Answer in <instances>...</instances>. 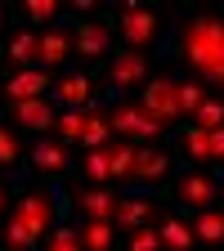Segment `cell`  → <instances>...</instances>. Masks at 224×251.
I'll return each instance as SVG.
<instances>
[{
  "label": "cell",
  "mask_w": 224,
  "mask_h": 251,
  "mask_svg": "<svg viewBox=\"0 0 224 251\" xmlns=\"http://www.w3.org/2000/svg\"><path fill=\"white\" fill-rule=\"evenodd\" d=\"M215 193H220V184H215L206 171H184V175L175 179V198H179L184 206H198V211H206V206L215 202Z\"/></svg>",
  "instance_id": "obj_6"
},
{
  "label": "cell",
  "mask_w": 224,
  "mask_h": 251,
  "mask_svg": "<svg viewBox=\"0 0 224 251\" xmlns=\"http://www.w3.org/2000/svg\"><path fill=\"white\" fill-rule=\"evenodd\" d=\"M108 152H112V179H130V171H135V152H139V144H112Z\"/></svg>",
  "instance_id": "obj_25"
},
{
  "label": "cell",
  "mask_w": 224,
  "mask_h": 251,
  "mask_svg": "<svg viewBox=\"0 0 224 251\" xmlns=\"http://www.w3.org/2000/svg\"><path fill=\"white\" fill-rule=\"evenodd\" d=\"M157 233H162V247H171V251H193L198 247V233L188 229L179 215H162V229Z\"/></svg>",
  "instance_id": "obj_14"
},
{
  "label": "cell",
  "mask_w": 224,
  "mask_h": 251,
  "mask_svg": "<svg viewBox=\"0 0 224 251\" xmlns=\"http://www.w3.org/2000/svg\"><path fill=\"white\" fill-rule=\"evenodd\" d=\"M148 215H162V206L157 202H148V198H121L117 202V211H112V229H139V225H148Z\"/></svg>",
  "instance_id": "obj_9"
},
{
  "label": "cell",
  "mask_w": 224,
  "mask_h": 251,
  "mask_svg": "<svg viewBox=\"0 0 224 251\" xmlns=\"http://www.w3.org/2000/svg\"><path fill=\"white\" fill-rule=\"evenodd\" d=\"M166 166H171V157H166V152H157V148H139V152H135L130 184H152V179H162Z\"/></svg>",
  "instance_id": "obj_12"
},
{
  "label": "cell",
  "mask_w": 224,
  "mask_h": 251,
  "mask_svg": "<svg viewBox=\"0 0 224 251\" xmlns=\"http://www.w3.org/2000/svg\"><path fill=\"white\" fill-rule=\"evenodd\" d=\"M108 135H112L108 117L90 108V117H85V135H81V148H103V144H108Z\"/></svg>",
  "instance_id": "obj_22"
},
{
  "label": "cell",
  "mask_w": 224,
  "mask_h": 251,
  "mask_svg": "<svg viewBox=\"0 0 224 251\" xmlns=\"http://www.w3.org/2000/svg\"><path fill=\"white\" fill-rule=\"evenodd\" d=\"M117 23H121V41L130 45L135 54L157 45V31H162V14H152V9H121V14H117Z\"/></svg>",
  "instance_id": "obj_3"
},
{
  "label": "cell",
  "mask_w": 224,
  "mask_h": 251,
  "mask_svg": "<svg viewBox=\"0 0 224 251\" xmlns=\"http://www.w3.org/2000/svg\"><path fill=\"white\" fill-rule=\"evenodd\" d=\"M90 94H94V85H90V76H81V72L58 81V103H68V108H94Z\"/></svg>",
  "instance_id": "obj_17"
},
{
  "label": "cell",
  "mask_w": 224,
  "mask_h": 251,
  "mask_svg": "<svg viewBox=\"0 0 224 251\" xmlns=\"http://www.w3.org/2000/svg\"><path fill=\"white\" fill-rule=\"evenodd\" d=\"M72 45H76V54H85V58H99V54L112 45V36H108V27H99V23H81V27L72 31Z\"/></svg>",
  "instance_id": "obj_13"
},
{
  "label": "cell",
  "mask_w": 224,
  "mask_h": 251,
  "mask_svg": "<svg viewBox=\"0 0 224 251\" xmlns=\"http://www.w3.org/2000/svg\"><path fill=\"white\" fill-rule=\"evenodd\" d=\"M45 251H85V247H81V233L76 229H54L50 242H45Z\"/></svg>",
  "instance_id": "obj_29"
},
{
  "label": "cell",
  "mask_w": 224,
  "mask_h": 251,
  "mask_svg": "<svg viewBox=\"0 0 224 251\" xmlns=\"http://www.w3.org/2000/svg\"><path fill=\"white\" fill-rule=\"evenodd\" d=\"M81 171H85V179H94V184H108V179H112V152H108V144H103V148H85Z\"/></svg>",
  "instance_id": "obj_21"
},
{
  "label": "cell",
  "mask_w": 224,
  "mask_h": 251,
  "mask_svg": "<svg viewBox=\"0 0 224 251\" xmlns=\"http://www.w3.org/2000/svg\"><path fill=\"white\" fill-rule=\"evenodd\" d=\"M108 81H112V90H135V85H148V63H144V54H135V50L112 54V72H108Z\"/></svg>",
  "instance_id": "obj_7"
},
{
  "label": "cell",
  "mask_w": 224,
  "mask_h": 251,
  "mask_svg": "<svg viewBox=\"0 0 224 251\" xmlns=\"http://www.w3.org/2000/svg\"><path fill=\"white\" fill-rule=\"evenodd\" d=\"M14 215L27 225V233L41 242V238L50 233V225H54V198H50V193H27V198L14 206Z\"/></svg>",
  "instance_id": "obj_5"
},
{
  "label": "cell",
  "mask_w": 224,
  "mask_h": 251,
  "mask_svg": "<svg viewBox=\"0 0 224 251\" xmlns=\"http://www.w3.org/2000/svg\"><path fill=\"white\" fill-rule=\"evenodd\" d=\"M125 251H162V233H157L152 225H139L130 233V242H125Z\"/></svg>",
  "instance_id": "obj_28"
},
{
  "label": "cell",
  "mask_w": 224,
  "mask_h": 251,
  "mask_svg": "<svg viewBox=\"0 0 224 251\" xmlns=\"http://www.w3.org/2000/svg\"><path fill=\"white\" fill-rule=\"evenodd\" d=\"M206 135H211V157L224 162V126H220V130H206Z\"/></svg>",
  "instance_id": "obj_33"
},
{
  "label": "cell",
  "mask_w": 224,
  "mask_h": 251,
  "mask_svg": "<svg viewBox=\"0 0 224 251\" xmlns=\"http://www.w3.org/2000/svg\"><path fill=\"white\" fill-rule=\"evenodd\" d=\"M179 144H184V157H193V162H202V157H211V135L202 130V126H184Z\"/></svg>",
  "instance_id": "obj_23"
},
{
  "label": "cell",
  "mask_w": 224,
  "mask_h": 251,
  "mask_svg": "<svg viewBox=\"0 0 224 251\" xmlns=\"http://www.w3.org/2000/svg\"><path fill=\"white\" fill-rule=\"evenodd\" d=\"M68 50H72V31L68 27H45L41 31V68H58L63 58H68Z\"/></svg>",
  "instance_id": "obj_11"
},
{
  "label": "cell",
  "mask_w": 224,
  "mask_h": 251,
  "mask_svg": "<svg viewBox=\"0 0 224 251\" xmlns=\"http://www.w3.org/2000/svg\"><path fill=\"white\" fill-rule=\"evenodd\" d=\"M31 166H36V171H50V175L68 171V148H63V144H50V139L31 144Z\"/></svg>",
  "instance_id": "obj_15"
},
{
  "label": "cell",
  "mask_w": 224,
  "mask_h": 251,
  "mask_svg": "<svg viewBox=\"0 0 224 251\" xmlns=\"http://www.w3.org/2000/svg\"><path fill=\"white\" fill-rule=\"evenodd\" d=\"M5 54H9L14 63H23V68H27V63L41 54V31H31V27H18L14 36H9V45H5Z\"/></svg>",
  "instance_id": "obj_16"
},
{
  "label": "cell",
  "mask_w": 224,
  "mask_h": 251,
  "mask_svg": "<svg viewBox=\"0 0 224 251\" xmlns=\"http://www.w3.org/2000/svg\"><path fill=\"white\" fill-rule=\"evenodd\" d=\"M14 121L41 135V130H50V126L58 121V112H54L50 99H27V103H14Z\"/></svg>",
  "instance_id": "obj_10"
},
{
  "label": "cell",
  "mask_w": 224,
  "mask_h": 251,
  "mask_svg": "<svg viewBox=\"0 0 224 251\" xmlns=\"http://www.w3.org/2000/svg\"><path fill=\"white\" fill-rule=\"evenodd\" d=\"M202 99H206V94H202L198 81H184V85H179V112H198Z\"/></svg>",
  "instance_id": "obj_31"
},
{
  "label": "cell",
  "mask_w": 224,
  "mask_h": 251,
  "mask_svg": "<svg viewBox=\"0 0 224 251\" xmlns=\"http://www.w3.org/2000/svg\"><path fill=\"white\" fill-rule=\"evenodd\" d=\"M139 108L157 121V126H171L175 117H184L179 112V85L175 81H166V76H157V81H148L144 85V99H139Z\"/></svg>",
  "instance_id": "obj_4"
},
{
  "label": "cell",
  "mask_w": 224,
  "mask_h": 251,
  "mask_svg": "<svg viewBox=\"0 0 224 251\" xmlns=\"http://www.w3.org/2000/svg\"><path fill=\"white\" fill-rule=\"evenodd\" d=\"M18 157H23V144H18V135L0 126V166H14Z\"/></svg>",
  "instance_id": "obj_30"
},
{
  "label": "cell",
  "mask_w": 224,
  "mask_h": 251,
  "mask_svg": "<svg viewBox=\"0 0 224 251\" xmlns=\"http://www.w3.org/2000/svg\"><path fill=\"white\" fill-rule=\"evenodd\" d=\"M58 14H63V9L54 5V0H27V18H31V23H54Z\"/></svg>",
  "instance_id": "obj_32"
},
{
  "label": "cell",
  "mask_w": 224,
  "mask_h": 251,
  "mask_svg": "<svg viewBox=\"0 0 224 251\" xmlns=\"http://www.w3.org/2000/svg\"><path fill=\"white\" fill-rule=\"evenodd\" d=\"M0 206H5V184H0Z\"/></svg>",
  "instance_id": "obj_34"
},
{
  "label": "cell",
  "mask_w": 224,
  "mask_h": 251,
  "mask_svg": "<svg viewBox=\"0 0 224 251\" xmlns=\"http://www.w3.org/2000/svg\"><path fill=\"white\" fill-rule=\"evenodd\" d=\"M85 117H90V108H72V112H58V135L68 139V144H81V135H85Z\"/></svg>",
  "instance_id": "obj_24"
},
{
  "label": "cell",
  "mask_w": 224,
  "mask_h": 251,
  "mask_svg": "<svg viewBox=\"0 0 224 251\" xmlns=\"http://www.w3.org/2000/svg\"><path fill=\"white\" fill-rule=\"evenodd\" d=\"M76 206H81L90 220H112V211H117V198L108 193V188H85V193H76Z\"/></svg>",
  "instance_id": "obj_18"
},
{
  "label": "cell",
  "mask_w": 224,
  "mask_h": 251,
  "mask_svg": "<svg viewBox=\"0 0 224 251\" xmlns=\"http://www.w3.org/2000/svg\"><path fill=\"white\" fill-rule=\"evenodd\" d=\"M5 247H9V251H31V247H36V238L27 233V225H23L18 215L5 220Z\"/></svg>",
  "instance_id": "obj_26"
},
{
  "label": "cell",
  "mask_w": 224,
  "mask_h": 251,
  "mask_svg": "<svg viewBox=\"0 0 224 251\" xmlns=\"http://www.w3.org/2000/svg\"><path fill=\"white\" fill-rule=\"evenodd\" d=\"M193 233H198V242H206V247H224V211H215V206L198 211Z\"/></svg>",
  "instance_id": "obj_19"
},
{
  "label": "cell",
  "mask_w": 224,
  "mask_h": 251,
  "mask_svg": "<svg viewBox=\"0 0 224 251\" xmlns=\"http://www.w3.org/2000/svg\"><path fill=\"white\" fill-rule=\"evenodd\" d=\"M220 188H224V175H220Z\"/></svg>",
  "instance_id": "obj_36"
},
{
  "label": "cell",
  "mask_w": 224,
  "mask_h": 251,
  "mask_svg": "<svg viewBox=\"0 0 224 251\" xmlns=\"http://www.w3.org/2000/svg\"><path fill=\"white\" fill-rule=\"evenodd\" d=\"M45 90H50V72H41V68H23V72H14L9 81H5V99L9 103H27V99H45Z\"/></svg>",
  "instance_id": "obj_8"
},
{
  "label": "cell",
  "mask_w": 224,
  "mask_h": 251,
  "mask_svg": "<svg viewBox=\"0 0 224 251\" xmlns=\"http://www.w3.org/2000/svg\"><path fill=\"white\" fill-rule=\"evenodd\" d=\"M108 126H112V135H121V139H162V135H166V126H157V121H152L139 103H130V99H117V103H112Z\"/></svg>",
  "instance_id": "obj_2"
},
{
  "label": "cell",
  "mask_w": 224,
  "mask_h": 251,
  "mask_svg": "<svg viewBox=\"0 0 224 251\" xmlns=\"http://www.w3.org/2000/svg\"><path fill=\"white\" fill-rule=\"evenodd\" d=\"M193 117H198L202 130H220V126H224V99H202V108Z\"/></svg>",
  "instance_id": "obj_27"
},
{
  "label": "cell",
  "mask_w": 224,
  "mask_h": 251,
  "mask_svg": "<svg viewBox=\"0 0 224 251\" xmlns=\"http://www.w3.org/2000/svg\"><path fill=\"white\" fill-rule=\"evenodd\" d=\"M0 27H5V9H0Z\"/></svg>",
  "instance_id": "obj_35"
},
{
  "label": "cell",
  "mask_w": 224,
  "mask_h": 251,
  "mask_svg": "<svg viewBox=\"0 0 224 251\" xmlns=\"http://www.w3.org/2000/svg\"><path fill=\"white\" fill-rule=\"evenodd\" d=\"M112 242H117L112 220H90V225L81 229V247L85 251H112Z\"/></svg>",
  "instance_id": "obj_20"
},
{
  "label": "cell",
  "mask_w": 224,
  "mask_h": 251,
  "mask_svg": "<svg viewBox=\"0 0 224 251\" xmlns=\"http://www.w3.org/2000/svg\"><path fill=\"white\" fill-rule=\"evenodd\" d=\"M175 54L193 68L202 81L224 90V14H193L179 23Z\"/></svg>",
  "instance_id": "obj_1"
}]
</instances>
